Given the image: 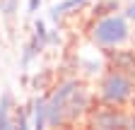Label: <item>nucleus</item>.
I'll list each match as a JSON object with an SVG mask.
<instances>
[{"mask_svg": "<svg viewBox=\"0 0 135 130\" xmlns=\"http://www.w3.org/2000/svg\"><path fill=\"white\" fill-rule=\"evenodd\" d=\"M48 43V31H46V24L39 19L34 24V36L29 39V43L24 46V56H22V65H29L34 58L41 53V48Z\"/></svg>", "mask_w": 135, "mask_h": 130, "instance_id": "nucleus-6", "label": "nucleus"}, {"mask_svg": "<svg viewBox=\"0 0 135 130\" xmlns=\"http://www.w3.org/2000/svg\"><path fill=\"white\" fill-rule=\"evenodd\" d=\"M128 118L130 113H126L123 108H97L89 116V130H128Z\"/></svg>", "mask_w": 135, "mask_h": 130, "instance_id": "nucleus-4", "label": "nucleus"}, {"mask_svg": "<svg viewBox=\"0 0 135 130\" xmlns=\"http://www.w3.org/2000/svg\"><path fill=\"white\" fill-rule=\"evenodd\" d=\"M130 22L123 14H109L92 24V41L101 46L104 51L109 48H121L126 41H130Z\"/></svg>", "mask_w": 135, "mask_h": 130, "instance_id": "nucleus-2", "label": "nucleus"}, {"mask_svg": "<svg viewBox=\"0 0 135 130\" xmlns=\"http://www.w3.org/2000/svg\"><path fill=\"white\" fill-rule=\"evenodd\" d=\"M128 130H135V113H130V118H128Z\"/></svg>", "mask_w": 135, "mask_h": 130, "instance_id": "nucleus-14", "label": "nucleus"}, {"mask_svg": "<svg viewBox=\"0 0 135 130\" xmlns=\"http://www.w3.org/2000/svg\"><path fill=\"white\" fill-rule=\"evenodd\" d=\"M130 41H133V46H135V29L130 31Z\"/></svg>", "mask_w": 135, "mask_h": 130, "instance_id": "nucleus-15", "label": "nucleus"}, {"mask_svg": "<svg viewBox=\"0 0 135 130\" xmlns=\"http://www.w3.org/2000/svg\"><path fill=\"white\" fill-rule=\"evenodd\" d=\"M92 14L99 17V19L101 17H109V14H118V0H101V3L94 5Z\"/></svg>", "mask_w": 135, "mask_h": 130, "instance_id": "nucleus-10", "label": "nucleus"}, {"mask_svg": "<svg viewBox=\"0 0 135 130\" xmlns=\"http://www.w3.org/2000/svg\"><path fill=\"white\" fill-rule=\"evenodd\" d=\"M31 130H48V113H46V99L39 96L34 101V108H31Z\"/></svg>", "mask_w": 135, "mask_h": 130, "instance_id": "nucleus-7", "label": "nucleus"}, {"mask_svg": "<svg viewBox=\"0 0 135 130\" xmlns=\"http://www.w3.org/2000/svg\"><path fill=\"white\" fill-rule=\"evenodd\" d=\"M92 94L80 79H63V82L46 96L48 128H70L84 113H89Z\"/></svg>", "mask_w": 135, "mask_h": 130, "instance_id": "nucleus-1", "label": "nucleus"}, {"mask_svg": "<svg viewBox=\"0 0 135 130\" xmlns=\"http://www.w3.org/2000/svg\"><path fill=\"white\" fill-rule=\"evenodd\" d=\"M123 17H126L128 22H135V0H133V3L123 10Z\"/></svg>", "mask_w": 135, "mask_h": 130, "instance_id": "nucleus-12", "label": "nucleus"}, {"mask_svg": "<svg viewBox=\"0 0 135 130\" xmlns=\"http://www.w3.org/2000/svg\"><path fill=\"white\" fill-rule=\"evenodd\" d=\"M39 5H41V0H29V5H27V7H29V12H36Z\"/></svg>", "mask_w": 135, "mask_h": 130, "instance_id": "nucleus-13", "label": "nucleus"}, {"mask_svg": "<svg viewBox=\"0 0 135 130\" xmlns=\"http://www.w3.org/2000/svg\"><path fill=\"white\" fill-rule=\"evenodd\" d=\"M99 101L111 108H123L135 99V82L113 70H106L99 79Z\"/></svg>", "mask_w": 135, "mask_h": 130, "instance_id": "nucleus-3", "label": "nucleus"}, {"mask_svg": "<svg viewBox=\"0 0 135 130\" xmlns=\"http://www.w3.org/2000/svg\"><path fill=\"white\" fill-rule=\"evenodd\" d=\"M106 70H113L135 82V48H109L104 51Z\"/></svg>", "mask_w": 135, "mask_h": 130, "instance_id": "nucleus-5", "label": "nucleus"}, {"mask_svg": "<svg viewBox=\"0 0 135 130\" xmlns=\"http://www.w3.org/2000/svg\"><path fill=\"white\" fill-rule=\"evenodd\" d=\"M87 0H63V3H58V5H53L51 7V19H60L63 14H68V12H75L77 7H82Z\"/></svg>", "mask_w": 135, "mask_h": 130, "instance_id": "nucleus-8", "label": "nucleus"}, {"mask_svg": "<svg viewBox=\"0 0 135 130\" xmlns=\"http://www.w3.org/2000/svg\"><path fill=\"white\" fill-rule=\"evenodd\" d=\"M29 128H31V123H29L27 108H17V118L12 123V130H29Z\"/></svg>", "mask_w": 135, "mask_h": 130, "instance_id": "nucleus-11", "label": "nucleus"}, {"mask_svg": "<svg viewBox=\"0 0 135 130\" xmlns=\"http://www.w3.org/2000/svg\"><path fill=\"white\" fill-rule=\"evenodd\" d=\"M10 108H12V99H10V94H3V99H0V130H12Z\"/></svg>", "mask_w": 135, "mask_h": 130, "instance_id": "nucleus-9", "label": "nucleus"}, {"mask_svg": "<svg viewBox=\"0 0 135 130\" xmlns=\"http://www.w3.org/2000/svg\"><path fill=\"white\" fill-rule=\"evenodd\" d=\"M130 3H133V0H130Z\"/></svg>", "mask_w": 135, "mask_h": 130, "instance_id": "nucleus-17", "label": "nucleus"}, {"mask_svg": "<svg viewBox=\"0 0 135 130\" xmlns=\"http://www.w3.org/2000/svg\"><path fill=\"white\" fill-rule=\"evenodd\" d=\"M53 130H70V128H53Z\"/></svg>", "mask_w": 135, "mask_h": 130, "instance_id": "nucleus-16", "label": "nucleus"}]
</instances>
